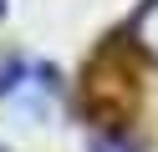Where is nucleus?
Returning a JSON list of instances; mask_svg holds the SVG:
<instances>
[{
    "instance_id": "obj_1",
    "label": "nucleus",
    "mask_w": 158,
    "mask_h": 152,
    "mask_svg": "<svg viewBox=\"0 0 158 152\" xmlns=\"http://www.w3.org/2000/svg\"><path fill=\"white\" fill-rule=\"evenodd\" d=\"M0 96L15 101V107H26V111H41L56 96V71L46 61L10 56V61H0Z\"/></svg>"
},
{
    "instance_id": "obj_2",
    "label": "nucleus",
    "mask_w": 158,
    "mask_h": 152,
    "mask_svg": "<svg viewBox=\"0 0 158 152\" xmlns=\"http://www.w3.org/2000/svg\"><path fill=\"white\" fill-rule=\"evenodd\" d=\"M133 46L148 51V56L158 61V0H148V5L138 10V20H133Z\"/></svg>"
},
{
    "instance_id": "obj_3",
    "label": "nucleus",
    "mask_w": 158,
    "mask_h": 152,
    "mask_svg": "<svg viewBox=\"0 0 158 152\" xmlns=\"http://www.w3.org/2000/svg\"><path fill=\"white\" fill-rule=\"evenodd\" d=\"M0 10H5V0H0Z\"/></svg>"
}]
</instances>
